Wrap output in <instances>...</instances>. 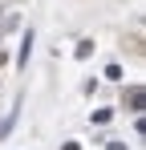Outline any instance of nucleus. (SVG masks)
<instances>
[{"label": "nucleus", "instance_id": "1", "mask_svg": "<svg viewBox=\"0 0 146 150\" xmlns=\"http://www.w3.org/2000/svg\"><path fill=\"white\" fill-rule=\"evenodd\" d=\"M142 98H146V89H142V85H134V89L126 93V110H134V114H138V110H142Z\"/></svg>", "mask_w": 146, "mask_h": 150}, {"label": "nucleus", "instance_id": "2", "mask_svg": "<svg viewBox=\"0 0 146 150\" xmlns=\"http://www.w3.org/2000/svg\"><path fill=\"white\" fill-rule=\"evenodd\" d=\"M28 53H33V28H28V33H24V41H21V53H16V65H28Z\"/></svg>", "mask_w": 146, "mask_h": 150}, {"label": "nucleus", "instance_id": "3", "mask_svg": "<svg viewBox=\"0 0 146 150\" xmlns=\"http://www.w3.org/2000/svg\"><path fill=\"white\" fill-rule=\"evenodd\" d=\"M89 53H94V41H81V45H77V57H81V61H85Z\"/></svg>", "mask_w": 146, "mask_h": 150}, {"label": "nucleus", "instance_id": "4", "mask_svg": "<svg viewBox=\"0 0 146 150\" xmlns=\"http://www.w3.org/2000/svg\"><path fill=\"white\" fill-rule=\"evenodd\" d=\"M106 77L110 81H122V65H106Z\"/></svg>", "mask_w": 146, "mask_h": 150}, {"label": "nucleus", "instance_id": "5", "mask_svg": "<svg viewBox=\"0 0 146 150\" xmlns=\"http://www.w3.org/2000/svg\"><path fill=\"white\" fill-rule=\"evenodd\" d=\"M106 150H130V146H126V142H110Z\"/></svg>", "mask_w": 146, "mask_h": 150}, {"label": "nucleus", "instance_id": "6", "mask_svg": "<svg viewBox=\"0 0 146 150\" xmlns=\"http://www.w3.org/2000/svg\"><path fill=\"white\" fill-rule=\"evenodd\" d=\"M61 150H81V142H65V146H61Z\"/></svg>", "mask_w": 146, "mask_h": 150}, {"label": "nucleus", "instance_id": "7", "mask_svg": "<svg viewBox=\"0 0 146 150\" xmlns=\"http://www.w3.org/2000/svg\"><path fill=\"white\" fill-rule=\"evenodd\" d=\"M0 65H4V53H0Z\"/></svg>", "mask_w": 146, "mask_h": 150}]
</instances>
